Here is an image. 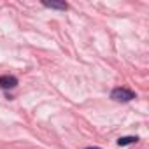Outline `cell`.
<instances>
[{
  "label": "cell",
  "instance_id": "cell-4",
  "mask_svg": "<svg viewBox=\"0 0 149 149\" xmlns=\"http://www.w3.org/2000/svg\"><path fill=\"white\" fill-rule=\"evenodd\" d=\"M139 139L137 137H119L118 139V146H121V147H125V146H130V144H135Z\"/></svg>",
  "mask_w": 149,
  "mask_h": 149
},
{
  "label": "cell",
  "instance_id": "cell-2",
  "mask_svg": "<svg viewBox=\"0 0 149 149\" xmlns=\"http://www.w3.org/2000/svg\"><path fill=\"white\" fill-rule=\"evenodd\" d=\"M16 86H18V77L9 76V74L0 76V90H13Z\"/></svg>",
  "mask_w": 149,
  "mask_h": 149
},
{
  "label": "cell",
  "instance_id": "cell-5",
  "mask_svg": "<svg viewBox=\"0 0 149 149\" xmlns=\"http://www.w3.org/2000/svg\"><path fill=\"white\" fill-rule=\"evenodd\" d=\"M86 149H100V147H86Z\"/></svg>",
  "mask_w": 149,
  "mask_h": 149
},
{
  "label": "cell",
  "instance_id": "cell-1",
  "mask_svg": "<svg viewBox=\"0 0 149 149\" xmlns=\"http://www.w3.org/2000/svg\"><path fill=\"white\" fill-rule=\"evenodd\" d=\"M111 97L116 102H130V100L135 98V93L132 90H126V88H114L112 93H111Z\"/></svg>",
  "mask_w": 149,
  "mask_h": 149
},
{
  "label": "cell",
  "instance_id": "cell-3",
  "mask_svg": "<svg viewBox=\"0 0 149 149\" xmlns=\"http://www.w3.org/2000/svg\"><path fill=\"white\" fill-rule=\"evenodd\" d=\"M42 6L44 7H49V9H60V11H67L68 9V4L67 2H47V0H44Z\"/></svg>",
  "mask_w": 149,
  "mask_h": 149
}]
</instances>
